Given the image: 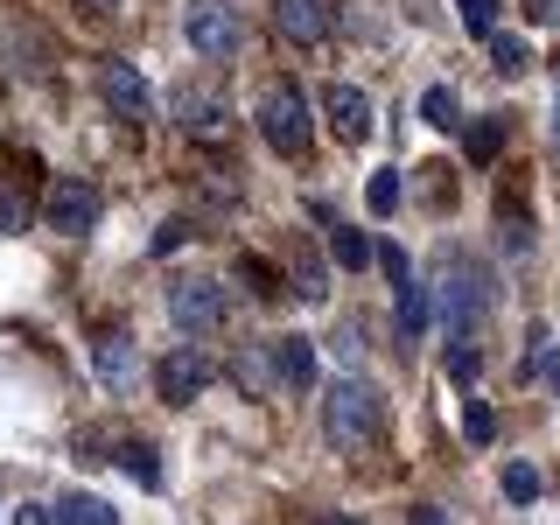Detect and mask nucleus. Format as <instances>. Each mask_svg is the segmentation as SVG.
<instances>
[{
  "label": "nucleus",
  "instance_id": "1",
  "mask_svg": "<svg viewBox=\"0 0 560 525\" xmlns=\"http://www.w3.org/2000/svg\"><path fill=\"white\" fill-rule=\"evenodd\" d=\"M323 434H329L337 448L378 442V434H385V399H378L364 378H337V385L323 393Z\"/></svg>",
  "mask_w": 560,
  "mask_h": 525
},
{
  "label": "nucleus",
  "instance_id": "2",
  "mask_svg": "<svg viewBox=\"0 0 560 525\" xmlns=\"http://www.w3.org/2000/svg\"><path fill=\"white\" fill-rule=\"evenodd\" d=\"M490 308V273L477 259H448L442 267V315H448V337H469Z\"/></svg>",
  "mask_w": 560,
  "mask_h": 525
},
{
  "label": "nucleus",
  "instance_id": "3",
  "mask_svg": "<svg viewBox=\"0 0 560 525\" xmlns=\"http://www.w3.org/2000/svg\"><path fill=\"white\" fill-rule=\"evenodd\" d=\"M259 133H267V148H280V154H308V98H302V84H273V92L259 98Z\"/></svg>",
  "mask_w": 560,
  "mask_h": 525
},
{
  "label": "nucleus",
  "instance_id": "4",
  "mask_svg": "<svg viewBox=\"0 0 560 525\" xmlns=\"http://www.w3.org/2000/svg\"><path fill=\"white\" fill-rule=\"evenodd\" d=\"M168 323L183 329V337H210V329L224 323V288L210 273H183L168 288Z\"/></svg>",
  "mask_w": 560,
  "mask_h": 525
},
{
  "label": "nucleus",
  "instance_id": "5",
  "mask_svg": "<svg viewBox=\"0 0 560 525\" xmlns=\"http://www.w3.org/2000/svg\"><path fill=\"white\" fill-rule=\"evenodd\" d=\"M183 35H189L197 57H232V49H238V8H232V0H189Z\"/></svg>",
  "mask_w": 560,
  "mask_h": 525
},
{
  "label": "nucleus",
  "instance_id": "6",
  "mask_svg": "<svg viewBox=\"0 0 560 525\" xmlns=\"http://www.w3.org/2000/svg\"><path fill=\"white\" fill-rule=\"evenodd\" d=\"M168 119L183 133H197V140H218L224 133V92H218V84H175V92H168Z\"/></svg>",
  "mask_w": 560,
  "mask_h": 525
},
{
  "label": "nucleus",
  "instance_id": "7",
  "mask_svg": "<svg viewBox=\"0 0 560 525\" xmlns=\"http://www.w3.org/2000/svg\"><path fill=\"white\" fill-rule=\"evenodd\" d=\"M210 372H218V364H210L203 350H168V358L154 364V393H162L168 407H189V399L210 385Z\"/></svg>",
  "mask_w": 560,
  "mask_h": 525
},
{
  "label": "nucleus",
  "instance_id": "8",
  "mask_svg": "<svg viewBox=\"0 0 560 525\" xmlns=\"http://www.w3.org/2000/svg\"><path fill=\"white\" fill-rule=\"evenodd\" d=\"M323 119H329L337 140H350V148L372 140V98H364L358 84H329V92H323Z\"/></svg>",
  "mask_w": 560,
  "mask_h": 525
},
{
  "label": "nucleus",
  "instance_id": "9",
  "mask_svg": "<svg viewBox=\"0 0 560 525\" xmlns=\"http://www.w3.org/2000/svg\"><path fill=\"white\" fill-rule=\"evenodd\" d=\"M273 28L288 43H323L337 28V0H273Z\"/></svg>",
  "mask_w": 560,
  "mask_h": 525
},
{
  "label": "nucleus",
  "instance_id": "10",
  "mask_svg": "<svg viewBox=\"0 0 560 525\" xmlns=\"http://www.w3.org/2000/svg\"><path fill=\"white\" fill-rule=\"evenodd\" d=\"M49 224H57L63 238H84L98 224V189L92 183H57L49 189Z\"/></svg>",
  "mask_w": 560,
  "mask_h": 525
},
{
  "label": "nucleus",
  "instance_id": "11",
  "mask_svg": "<svg viewBox=\"0 0 560 525\" xmlns=\"http://www.w3.org/2000/svg\"><path fill=\"white\" fill-rule=\"evenodd\" d=\"M267 358H273V378L288 385V393H308L315 385V343L308 337H280Z\"/></svg>",
  "mask_w": 560,
  "mask_h": 525
},
{
  "label": "nucleus",
  "instance_id": "12",
  "mask_svg": "<svg viewBox=\"0 0 560 525\" xmlns=\"http://www.w3.org/2000/svg\"><path fill=\"white\" fill-rule=\"evenodd\" d=\"M98 92H105V105H113V113H127V119L148 113V84H140L133 63H105V70H98Z\"/></svg>",
  "mask_w": 560,
  "mask_h": 525
},
{
  "label": "nucleus",
  "instance_id": "13",
  "mask_svg": "<svg viewBox=\"0 0 560 525\" xmlns=\"http://www.w3.org/2000/svg\"><path fill=\"white\" fill-rule=\"evenodd\" d=\"M49 512H57V525H119L113 504H105V498H84V490H63Z\"/></svg>",
  "mask_w": 560,
  "mask_h": 525
},
{
  "label": "nucleus",
  "instance_id": "14",
  "mask_svg": "<svg viewBox=\"0 0 560 525\" xmlns=\"http://www.w3.org/2000/svg\"><path fill=\"white\" fill-rule=\"evenodd\" d=\"M288 273H294V294H302V302H323V259H315L308 238H288Z\"/></svg>",
  "mask_w": 560,
  "mask_h": 525
},
{
  "label": "nucleus",
  "instance_id": "15",
  "mask_svg": "<svg viewBox=\"0 0 560 525\" xmlns=\"http://www.w3.org/2000/svg\"><path fill=\"white\" fill-rule=\"evenodd\" d=\"M329 253H337V267H372V238L364 232H350V224H329Z\"/></svg>",
  "mask_w": 560,
  "mask_h": 525
},
{
  "label": "nucleus",
  "instance_id": "16",
  "mask_svg": "<svg viewBox=\"0 0 560 525\" xmlns=\"http://www.w3.org/2000/svg\"><path fill=\"white\" fill-rule=\"evenodd\" d=\"M98 378H105V385H127V378H133V343H127V337H105V343H98Z\"/></svg>",
  "mask_w": 560,
  "mask_h": 525
},
{
  "label": "nucleus",
  "instance_id": "17",
  "mask_svg": "<svg viewBox=\"0 0 560 525\" xmlns=\"http://www.w3.org/2000/svg\"><path fill=\"white\" fill-rule=\"evenodd\" d=\"M498 238H504V253H512V259H525V253H533V218L498 203Z\"/></svg>",
  "mask_w": 560,
  "mask_h": 525
},
{
  "label": "nucleus",
  "instance_id": "18",
  "mask_svg": "<svg viewBox=\"0 0 560 525\" xmlns=\"http://www.w3.org/2000/svg\"><path fill=\"white\" fill-rule=\"evenodd\" d=\"M428 302H434V294L420 288V280H407V288H399V329H407V337H420V329H428Z\"/></svg>",
  "mask_w": 560,
  "mask_h": 525
},
{
  "label": "nucleus",
  "instance_id": "19",
  "mask_svg": "<svg viewBox=\"0 0 560 525\" xmlns=\"http://www.w3.org/2000/svg\"><path fill=\"white\" fill-rule=\"evenodd\" d=\"M463 442L469 448H490V442H498V413H490L483 399H469V407H463Z\"/></svg>",
  "mask_w": 560,
  "mask_h": 525
},
{
  "label": "nucleus",
  "instance_id": "20",
  "mask_svg": "<svg viewBox=\"0 0 560 525\" xmlns=\"http://www.w3.org/2000/svg\"><path fill=\"white\" fill-rule=\"evenodd\" d=\"M119 463L133 469V483L162 490V463H154V448H148V442H119Z\"/></svg>",
  "mask_w": 560,
  "mask_h": 525
},
{
  "label": "nucleus",
  "instance_id": "21",
  "mask_svg": "<svg viewBox=\"0 0 560 525\" xmlns=\"http://www.w3.org/2000/svg\"><path fill=\"white\" fill-rule=\"evenodd\" d=\"M483 49H490V63H498V70H504V78H518V70H525V63H533V49H525V43H518V35H490V43H483Z\"/></svg>",
  "mask_w": 560,
  "mask_h": 525
},
{
  "label": "nucleus",
  "instance_id": "22",
  "mask_svg": "<svg viewBox=\"0 0 560 525\" xmlns=\"http://www.w3.org/2000/svg\"><path fill=\"white\" fill-rule=\"evenodd\" d=\"M442 364H448L455 385H469V378H477V337H448V358Z\"/></svg>",
  "mask_w": 560,
  "mask_h": 525
},
{
  "label": "nucleus",
  "instance_id": "23",
  "mask_svg": "<svg viewBox=\"0 0 560 525\" xmlns=\"http://www.w3.org/2000/svg\"><path fill=\"white\" fill-rule=\"evenodd\" d=\"M504 498H512V504H533L539 498V469L533 463H504Z\"/></svg>",
  "mask_w": 560,
  "mask_h": 525
},
{
  "label": "nucleus",
  "instance_id": "24",
  "mask_svg": "<svg viewBox=\"0 0 560 525\" xmlns=\"http://www.w3.org/2000/svg\"><path fill=\"white\" fill-rule=\"evenodd\" d=\"M364 203H372L378 218H393V210H399V168H378L372 189H364Z\"/></svg>",
  "mask_w": 560,
  "mask_h": 525
},
{
  "label": "nucleus",
  "instance_id": "25",
  "mask_svg": "<svg viewBox=\"0 0 560 525\" xmlns=\"http://www.w3.org/2000/svg\"><path fill=\"white\" fill-rule=\"evenodd\" d=\"M498 148H504V127L498 119H477L469 127V162H498Z\"/></svg>",
  "mask_w": 560,
  "mask_h": 525
},
{
  "label": "nucleus",
  "instance_id": "26",
  "mask_svg": "<svg viewBox=\"0 0 560 525\" xmlns=\"http://www.w3.org/2000/svg\"><path fill=\"white\" fill-rule=\"evenodd\" d=\"M533 378L547 385V393H560V350L547 337H533Z\"/></svg>",
  "mask_w": 560,
  "mask_h": 525
},
{
  "label": "nucleus",
  "instance_id": "27",
  "mask_svg": "<svg viewBox=\"0 0 560 525\" xmlns=\"http://www.w3.org/2000/svg\"><path fill=\"white\" fill-rule=\"evenodd\" d=\"M463 28L490 43V35H498V0H463Z\"/></svg>",
  "mask_w": 560,
  "mask_h": 525
},
{
  "label": "nucleus",
  "instance_id": "28",
  "mask_svg": "<svg viewBox=\"0 0 560 525\" xmlns=\"http://www.w3.org/2000/svg\"><path fill=\"white\" fill-rule=\"evenodd\" d=\"M420 113H428L434 127H455V113H463V105H455V92H448V84H434V92L420 98Z\"/></svg>",
  "mask_w": 560,
  "mask_h": 525
},
{
  "label": "nucleus",
  "instance_id": "29",
  "mask_svg": "<svg viewBox=\"0 0 560 525\" xmlns=\"http://www.w3.org/2000/svg\"><path fill=\"white\" fill-rule=\"evenodd\" d=\"M183 238H189V224H162V232H154V245H148V253H154V259H168V253H175V245H183Z\"/></svg>",
  "mask_w": 560,
  "mask_h": 525
},
{
  "label": "nucleus",
  "instance_id": "30",
  "mask_svg": "<svg viewBox=\"0 0 560 525\" xmlns=\"http://www.w3.org/2000/svg\"><path fill=\"white\" fill-rule=\"evenodd\" d=\"M28 224V203L22 197H0V232H22Z\"/></svg>",
  "mask_w": 560,
  "mask_h": 525
},
{
  "label": "nucleus",
  "instance_id": "31",
  "mask_svg": "<svg viewBox=\"0 0 560 525\" xmlns=\"http://www.w3.org/2000/svg\"><path fill=\"white\" fill-rule=\"evenodd\" d=\"M525 22H539V28H560V0H525Z\"/></svg>",
  "mask_w": 560,
  "mask_h": 525
},
{
  "label": "nucleus",
  "instance_id": "32",
  "mask_svg": "<svg viewBox=\"0 0 560 525\" xmlns=\"http://www.w3.org/2000/svg\"><path fill=\"white\" fill-rule=\"evenodd\" d=\"M14 525H57V512H49V504H22V512H14Z\"/></svg>",
  "mask_w": 560,
  "mask_h": 525
},
{
  "label": "nucleus",
  "instance_id": "33",
  "mask_svg": "<svg viewBox=\"0 0 560 525\" xmlns=\"http://www.w3.org/2000/svg\"><path fill=\"white\" fill-rule=\"evenodd\" d=\"M407 525H448V512H434V504H413V518Z\"/></svg>",
  "mask_w": 560,
  "mask_h": 525
},
{
  "label": "nucleus",
  "instance_id": "34",
  "mask_svg": "<svg viewBox=\"0 0 560 525\" xmlns=\"http://www.w3.org/2000/svg\"><path fill=\"white\" fill-rule=\"evenodd\" d=\"M78 8H92V14H105V8H119V0H78Z\"/></svg>",
  "mask_w": 560,
  "mask_h": 525
},
{
  "label": "nucleus",
  "instance_id": "35",
  "mask_svg": "<svg viewBox=\"0 0 560 525\" xmlns=\"http://www.w3.org/2000/svg\"><path fill=\"white\" fill-rule=\"evenodd\" d=\"M553 148H560V92H553Z\"/></svg>",
  "mask_w": 560,
  "mask_h": 525
}]
</instances>
